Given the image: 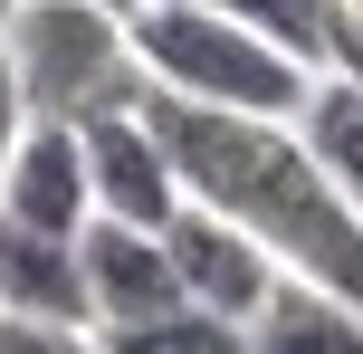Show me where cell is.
<instances>
[{"label": "cell", "instance_id": "6da1fadb", "mask_svg": "<svg viewBox=\"0 0 363 354\" xmlns=\"http://www.w3.org/2000/svg\"><path fill=\"white\" fill-rule=\"evenodd\" d=\"M144 115L191 201L258 230L287 278H315L345 306H363V211L315 172L287 115H230V106H191V96H144Z\"/></svg>", "mask_w": 363, "mask_h": 354}, {"label": "cell", "instance_id": "7a4b0ae2", "mask_svg": "<svg viewBox=\"0 0 363 354\" xmlns=\"http://www.w3.org/2000/svg\"><path fill=\"white\" fill-rule=\"evenodd\" d=\"M0 48L19 67L29 115H57V125H86V115L153 96L144 48H134V10H115V0H10Z\"/></svg>", "mask_w": 363, "mask_h": 354}, {"label": "cell", "instance_id": "3957f363", "mask_svg": "<svg viewBox=\"0 0 363 354\" xmlns=\"http://www.w3.org/2000/svg\"><path fill=\"white\" fill-rule=\"evenodd\" d=\"M134 48H144L153 96H191V106H230V115H296L315 87L306 57H287L277 38H258L249 19L211 10V0H144Z\"/></svg>", "mask_w": 363, "mask_h": 354}, {"label": "cell", "instance_id": "277c9868", "mask_svg": "<svg viewBox=\"0 0 363 354\" xmlns=\"http://www.w3.org/2000/svg\"><path fill=\"white\" fill-rule=\"evenodd\" d=\"M0 345H96V316H86V268H77V240L67 230H29L0 211Z\"/></svg>", "mask_w": 363, "mask_h": 354}, {"label": "cell", "instance_id": "5b68a950", "mask_svg": "<svg viewBox=\"0 0 363 354\" xmlns=\"http://www.w3.org/2000/svg\"><path fill=\"white\" fill-rule=\"evenodd\" d=\"M163 249H172L182 297L211 306V316H230L239 336H249V316L268 306V287L287 278V268H277V249L258 240V230H239L230 211H211V201H182L172 221H163Z\"/></svg>", "mask_w": 363, "mask_h": 354}, {"label": "cell", "instance_id": "8992f818", "mask_svg": "<svg viewBox=\"0 0 363 354\" xmlns=\"http://www.w3.org/2000/svg\"><path fill=\"white\" fill-rule=\"evenodd\" d=\"M77 268H86L96 345H115L125 326H144V316H163V306H182L172 249H163V230H144V221H106V211H96V221L77 230Z\"/></svg>", "mask_w": 363, "mask_h": 354}, {"label": "cell", "instance_id": "52a82bcc", "mask_svg": "<svg viewBox=\"0 0 363 354\" xmlns=\"http://www.w3.org/2000/svg\"><path fill=\"white\" fill-rule=\"evenodd\" d=\"M86 192H96V211L106 221H144V230H163L191 192H182V172H172V153H163V134H153V115L144 106H115V115H86Z\"/></svg>", "mask_w": 363, "mask_h": 354}, {"label": "cell", "instance_id": "ba28073f", "mask_svg": "<svg viewBox=\"0 0 363 354\" xmlns=\"http://www.w3.org/2000/svg\"><path fill=\"white\" fill-rule=\"evenodd\" d=\"M0 211L29 230H86L96 221V192H86V134L57 125V115H29V134L10 144V163H0Z\"/></svg>", "mask_w": 363, "mask_h": 354}, {"label": "cell", "instance_id": "9c48e42d", "mask_svg": "<svg viewBox=\"0 0 363 354\" xmlns=\"http://www.w3.org/2000/svg\"><path fill=\"white\" fill-rule=\"evenodd\" d=\"M306 345L363 354V306H345L335 287H315V278H277L268 306L249 316V354H306Z\"/></svg>", "mask_w": 363, "mask_h": 354}, {"label": "cell", "instance_id": "30bf717a", "mask_svg": "<svg viewBox=\"0 0 363 354\" xmlns=\"http://www.w3.org/2000/svg\"><path fill=\"white\" fill-rule=\"evenodd\" d=\"M287 125H296V144L315 153V172L363 211V87H354V77H335V67H315L306 106H296Z\"/></svg>", "mask_w": 363, "mask_h": 354}, {"label": "cell", "instance_id": "8fae6325", "mask_svg": "<svg viewBox=\"0 0 363 354\" xmlns=\"http://www.w3.org/2000/svg\"><path fill=\"white\" fill-rule=\"evenodd\" d=\"M211 10L249 19V29H258V38H277L287 57L325 67V38H335V0H211Z\"/></svg>", "mask_w": 363, "mask_h": 354}, {"label": "cell", "instance_id": "7c38bea8", "mask_svg": "<svg viewBox=\"0 0 363 354\" xmlns=\"http://www.w3.org/2000/svg\"><path fill=\"white\" fill-rule=\"evenodd\" d=\"M19 134H29V96H19V67H10V48H0V163H10Z\"/></svg>", "mask_w": 363, "mask_h": 354}, {"label": "cell", "instance_id": "4fadbf2b", "mask_svg": "<svg viewBox=\"0 0 363 354\" xmlns=\"http://www.w3.org/2000/svg\"><path fill=\"white\" fill-rule=\"evenodd\" d=\"M325 67H335V77H354V87H363V29H335V38H325Z\"/></svg>", "mask_w": 363, "mask_h": 354}, {"label": "cell", "instance_id": "5bb4252c", "mask_svg": "<svg viewBox=\"0 0 363 354\" xmlns=\"http://www.w3.org/2000/svg\"><path fill=\"white\" fill-rule=\"evenodd\" d=\"M335 29H363V0H335Z\"/></svg>", "mask_w": 363, "mask_h": 354}, {"label": "cell", "instance_id": "9a60e30c", "mask_svg": "<svg viewBox=\"0 0 363 354\" xmlns=\"http://www.w3.org/2000/svg\"><path fill=\"white\" fill-rule=\"evenodd\" d=\"M115 10H134V0H115Z\"/></svg>", "mask_w": 363, "mask_h": 354}, {"label": "cell", "instance_id": "2e32d148", "mask_svg": "<svg viewBox=\"0 0 363 354\" xmlns=\"http://www.w3.org/2000/svg\"><path fill=\"white\" fill-rule=\"evenodd\" d=\"M0 19H10V0H0Z\"/></svg>", "mask_w": 363, "mask_h": 354}, {"label": "cell", "instance_id": "e0dca14e", "mask_svg": "<svg viewBox=\"0 0 363 354\" xmlns=\"http://www.w3.org/2000/svg\"><path fill=\"white\" fill-rule=\"evenodd\" d=\"M134 10H144V0H134Z\"/></svg>", "mask_w": 363, "mask_h": 354}]
</instances>
